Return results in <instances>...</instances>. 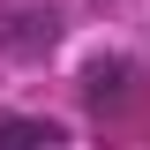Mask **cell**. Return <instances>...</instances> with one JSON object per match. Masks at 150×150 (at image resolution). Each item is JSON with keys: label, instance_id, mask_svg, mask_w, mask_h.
Masks as SVG:
<instances>
[{"label": "cell", "instance_id": "2", "mask_svg": "<svg viewBox=\"0 0 150 150\" xmlns=\"http://www.w3.org/2000/svg\"><path fill=\"white\" fill-rule=\"evenodd\" d=\"M128 60H90V68H83V98H90V105L98 112H105V105H120V98H128Z\"/></svg>", "mask_w": 150, "mask_h": 150}, {"label": "cell", "instance_id": "1", "mask_svg": "<svg viewBox=\"0 0 150 150\" xmlns=\"http://www.w3.org/2000/svg\"><path fill=\"white\" fill-rule=\"evenodd\" d=\"M53 38H60L53 8H23V15L0 23V45H8V53H53Z\"/></svg>", "mask_w": 150, "mask_h": 150}, {"label": "cell", "instance_id": "3", "mask_svg": "<svg viewBox=\"0 0 150 150\" xmlns=\"http://www.w3.org/2000/svg\"><path fill=\"white\" fill-rule=\"evenodd\" d=\"M60 128L53 120H0V150H53Z\"/></svg>", "mask_w": 150, "mask_h": 150}]
</instances>
